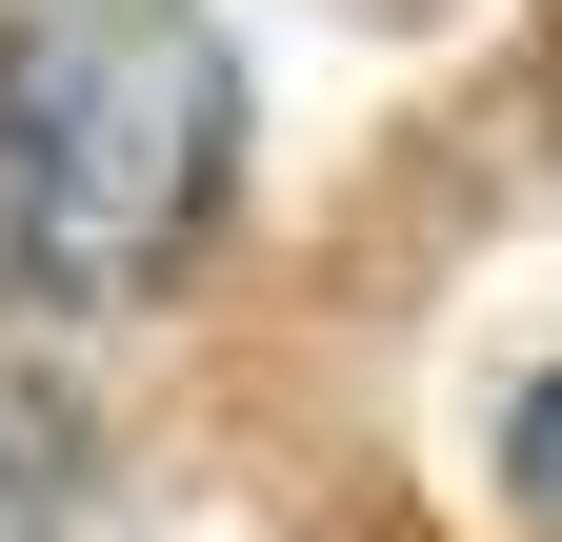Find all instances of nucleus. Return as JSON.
<instances>
[{
    "label": "nucleus",
    "mask_w": 562,
    "mask_h": 542,
    "mask_svg": "<svg viewBox=\"0 0 562 542\" xmlns=\"http://www.w3.org/2000/svg\"><path fill=\"white\" fill-rule=\"evenodd\" d=\"M0 542H41V442L0 422Z\"/></svg>",
    "instance_id": "7ed1b4c3"
},
{
    "label": "nucleus",
    "mask_w": 562,
    "mask_h": 542,
    "mask_svg": "<svg viewBox=\"0 0 562 542\" xmlns=\"http://www.w3.org/2000/svg\"><path fill=\"white\" fill-rule=\"evenodd\" d=\"M503 503H522V542H562V362L503 402Z\"/></svg>",
    "instance_id": "f03ea898"
},
{
    "label": "nucleus",
    "mask_w": 562,
    "mask_h": 542,
    "mask_svg": "<svg viewBox=\"0 0 562 542\" xmlns=\"http://www.w3.org/2000/svg\"><path fill=\"white\" fill-rule=\"evenodd\" d=\"M241 181V41L201 0H0V302L121 321Z\"/></svg>",
    "instance_id": "f257e3e1"
}]
</instances>
